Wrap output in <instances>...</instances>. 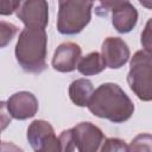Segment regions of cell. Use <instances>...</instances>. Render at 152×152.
I'll return each mask as SVG.
<instances>
[{"label": "cell", "mask_w": 152, "mask_h": 152, "mask_svg": "<svg viewBox=\"0 0 152 152\" xmlns=\"http://www.w3.org/2000/svg\"><path fill=\"white\" fill-rule=\"evenodd\" d=\"M18 27L8 21H0V49L6 48L17 34Z\"/></svg>", "instance_id": "cell-15"}, {"label": "cell", "mask_w": 152, "mask_h": 152, "mask_svg": "<svg viewBox=\"0 0 152 152\" xmlns=\"http://www.w3.org/2000/svg\"><path fill=\"white\" fill-rule=\"evenodd\" d=\"M152 57L145 50L137 51L131 58L127 82L131 90L142 101H151Z\"/></svg>", "instance_id": "cell-4"}, {"label": "cell", "mask_w": 152, "mask_h": 152, "mask_svg": "<svg viewBox=\"0 0 152 152\" xmlns=\"http://www.w3.org/2000/svg\"><path fill=\"white\" fill-rule=\"evenodd\" d=\"M131 56L127 43L120 37H107L101 48V57L106 66L110 69H120L124 66Z\"/></svg>", "instance_id": "cell-8"}, {"label": "cell", "mask_w": 152, "mask_h": 152, "mask_svg": "<svg viewBox=\"0 0 152 152\" xmlns=\"http://www.w3.org/2000/svg\"><path fill=\"white\" fill-rule=\"evenodd\" d=\"M7 109L13 119L26 120L33 118L38 112V100L30 91H18L6 101Z\"/></svg>", "instance_id": "cell-9"}, {"label": "cell", "mask_w": 152, "mask_h": 152, "mask_svg": "<svg viewBox=\"0 0 152 152\" xmlns=\"http://www.w3.org/2000/svg\"><path fill=\"white\" fill-rule=\"evenodd\" d=\"M21 1L18 0H0V15H10L17 12Z\"/></svg>", "instance_id": "cell-18"}, {"label": "cell", "mask_w": 152, "mask_h": 152, "mask_svg": "<svg viewBox=\"0 0 152 152\" xmlns=\"http://www.w3.org/2000/svg\"><path fill=\"white\" fill-rule=\"evenodd\" d=\"M100 7L104 10L99 12V15L112 12V24L119 33L131 32L138 23V11L129 1H102Z\"/></svg>", "instance_id": "cell-5"}, {"label": "cell", "mask_w": 152, "mask_h": 152, "mask_svg": "<svg viewBox=\"0 0 152 152\" xmlns=\"http://www.w3.org/2000/svg\"><path fill=\"white\" fill-rule=\"evenodd\" d=\"M150 26H151V19H148L146 27L141 33V44L144 46V50L151 53V27Z\"/></svg>", "instance_id": "cell-20"}, {"label": "cell", "mask_w": 152, "mask_h": 152, "mask_svg": "<svg viewBox=\"0 0 152 152\" xmlns=\"http://www.w3.org/2000/svg\"><path fill=\"white\" fill-rule=\"evenodd\" d=\"M0 152H25L11 141H0Z\"/></svg>", "instance_id": "cell-22"}, {"label": "cell", "mask_w": 152, "mask_h": 152, "mask_svg": "<svg viewBox=\"0 0 152 152\" xmlns=\"http://www.w3.org/2000/svg\"><path fill=\"white\" fill-rule=\"evenodd\" d=\"M70 129L78 152H101L106 137L97 126L89 121H83Z\"/></svg>", "instance_id": "cell-6"}, {"label": "cell", "mask_w": 152, "mask_h": 152, "mask_svg": "<svg viewBox=\"0 0 152 152\" xmlns=\"http://www.w3.org/2000/svg\"><path fill=\"white\" fill-rule=\"evenodd\" d=\"M128 152H152V135L150 133H140L132 139Z\"/></svg>", "instance_id": "cell-14"}, {"label": "cell", "mask_w": 152, "mask_h": 152, "mask_svg": "<svg viewBox=\"0 0 152 152\" xmlns=\"http://www.w3.org/2000/svg\"><path fill=\"white\" fill-rule=\"evenodd\" d=\"M34 152H62L61 141H59L58 137H53L45 146H43L40 150L34 151Z\"/></svg>", "instance_id": "cell-21"}, {"label": "cell", "mask_w": 152, "mask_h": 152, "mask_svg": "<svg viewBox=\"0 0 152 152\" xmlns=\"http://www.w3.org/2000/svg\"><path fill=\"white\" fill-rule=\"evenodd\" d=\"M106 68V64L101 57V53L97 51H93L84 57H81L76 69L80 74L84 76H93L102 72Z\"/></svg>", "instance_id": "cell-13"}, {"label": "cell", "mask_w": 152, "mask_h": 152, "mask_svg": "<svg viewBox=\"0 0 152 152\" xmlns=\"http://www.w3.org/2000/svg\"><path fill=\"white\" fill-rule=\"evenodd\" d=\"M89 112L114 124L127 121L134 113V104L129 96L116 83L107 82L99 86L87 104Z\"/></svg>", "instance_id": "cell-1"}, {"label": "cell", "mask_w": 152, "mask_h": 152, "mask_svg": "<svg viewBox=\"0 0 152 152\" xmlns=\"http://www.w3.org/2000/svg\"><path fill=\"white\" fill-rule=\"evenodd\" d=\"M53 137H56L55 129L51 124L45 120H34L27 128V140L33 151L40 150Z\"/></svg>", "instance_id": "cell-11"}, {"label": "cell", "mask_w": 152, "mask_h": 152, "mask_svg": "<svg viewBox=\"0 0 152 152\" xmlns=\"http://www.w3.org/2000/svg\"><path fill=\"white\" fill-rule=\"evenodd\" d=\"M82 49L74 42H65L57 46L52 57V68L59 72H71L76 69Z\"/></svg>", "instance_id": "cell-10"}, {"label": "cell", "mask_w": 152, "mask_h": 152, "mask_svg": "<svg viewBox=\"0 0 152 152\" xmlns=\"http://www.w3.org/2000/svg\"><path fill=\"white\" fill-rule=\"evenodd\" d=\"M93 1L61 0L58 1L57 30L61 34L74 36L83 31L91 19Z\"/></svg>", "instance_id": "cell-3"}, {"label": "cell", "mask_w": 152, "mask_h": 152, "mask_svg": "<svg viewBox=\"0 0 152 152\" xmlns=\"http://www.w3.org/2000/svg\"><path fill=\"white\" fill-rule=\"evenodd\" d=\"M12 121V116L7 109V103L5 101H0V133L8 127Z\"/></svg>", "instance_id": "cell-19"}, {"label": "cell", "mask_w": 152, "mask_h": 152, "mask_svg": "<svg viewBox=\"0 0 152 152\" xmlns=\"http://www.w3.org/2000/svg\"><path fill=\"white\" fill-rule=\"evenodd\" d=\"M48 34L45 30L25 27L15 44V58L21 69L30 74H40L46 69Z\"/></svg>", "instance_id": "cell-2"}, {"label": "cell", "mask_w": 152, "mask_h": 152, "mask_svg": "<svg viewBox=\"0 0 152 152\" xmlns=\"http://www.w3.org/2000/svg\"><path fill=\"white\" fill-rule=\"evenodd\" d=\"M101 152H128V145L119 138H106Z\"/></svg>", "instance_id": "cell-16"}, {"label": "cell", "mask_w": 152, "mask_h": 152, "mask_svg": "<svg viewBox=\"0 0 152 152\" xmlns=\"http://www.w3.org/2000/svg\"><path fill=\"white\" fill-rule=\"evenodd\" d=\"M17 17L25 27L45 30L49 23V4L44 0H27L20 4Z\"/></svg>", "instance_id": "cell-7"}, {"label": "cell", "mask_w": 152, "mask_h": 152, "mask_svg": "<svg viewBox=\"0 0 152 152\" xmlns=\"http://www.w3.org/2000/svg\"><path fill=\"white\" fill-rule=\"evenodd\" d=\"M93 91V83L88 78H77L69 86V97L78 107H86L88 104Z\"/></svg>", "instance_id": "cell-12"}, {"label": "cell", "mask_w": 152, "mask_h": 152, "mask_svg": "<svg viewBox=\"0 0 152 152\" xmlns=\"http://www.w3.org/2000/svg\"><path fill=\"white\" fill-rule=\"evenodd\" d=\"M58 139L61 141L62 152H74V150H75V142H74V139H72L71 129H64L58 135Z\"/></svg>", "instance_id": "cell-17"}]
</instances>
